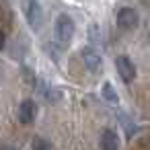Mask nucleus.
Masks as SVG:
<instances>
[{
  "label": "nucleus",
  "instance_id": "nucleus-3",
  "mask_svg": "<svg viewBox=\"0 0 150 150\" xmlns=\"http://www.w3.org/2000/svg\"><path fill=\"white\" fill-rule=\"evenodd\" d=\"M115 23H117L119 29H123V31H132V29L138 27L140 19H138V13H136L134 8L123 6V8H119L117 15H115Z\"/></svg>",
  "mask_w": 150,
  "mask_h": 150
},
{
  "label": "nucleus",
  "instance_id": "nucleus-12",
  "mask_svg": "<svg viewBox=\"0 0 150 150\" xmlns=\"http://www.w3.org/2000/svg\"><path fill=\"white\" fill-rule=\"evenodd\" d=\"M0 150H17V148L11 146V144H2V146H0Z\"/></svg>",
  "mask_w": 150,
  "mask_h": 150
},
{
  "label": "nucleus",
  "instance_id": "nucleus-8",
  "mask_svg": "<svg viewBox=\"0 0 150 150\" xmlns=\"http://www.w3.org/2000/svg\"><path fill=\"white\" fill-rule=\"evenodd\" d=\"M101 95H103V99H105L109 105H117V103H119V95H117V91L113 88L111 82H105V84H103Z\"/></svg>",
  "mask_w": 150,
  "mask_h": 150
},
{
  "label": "nucleus",
  "instance_id": "nucleus-5",
  "mask_svg": "<svg viewBox=\"0 0 150 150\" xmlns=\"http://www.w3.org/2000/svg\"><path fill=\"white\" fill-rule=\"evenodd\" d=\"M80 58H82L84 66H86L91 72H101V70H103V60H101V56H99L93 47H82V50H80Z\"/></svg>",
  "mask_w": 150,
  "mask_h": 150
},
{
  "label": "nucleus",
  "instance_id": "nucleus-11",
  "mask_svg": "<svg viewBox=\"0 0 150 150\" xmlns=\"http://www.w3.org/2000/svg\"><path fill=\"white\" fill-rule=\"evenodd\" d=\"M4 43H6V35H4V31H0V52L4 50Z\"/></svg>",
  "mask_w": 150,
  "mask_h": 150
},
{
  "label": "nucleus",
  "instance_id": "nucleus-7",
  "mask_svg": "<svg viewBox=\"0 0 150 150\" xmlns=\"http://www.w3.org/2000/svg\"><path fill=\"white\" fill-rule=\"evenodd\" d=\"M101 150H119V136L113 129H103L101 134Z\"/></svg>",
  "mask_w": 150,
  "mask_h": 150
},
{
  "label": "nucleus",
  "instance_id": "nucleus-6",
  "mask_svg": "<svg viewBox=\"0 0 150 150\" xmlns=\"http://www.w3.org/2000/svg\"><path fill=\"white\" fill-rule=\"evenodd\" d=\"M35 115H37V105L31 99H25L21 103V107H19V121L25 123V125H29V123L35 121Z\"/></svg>",
  "mask_w": 150,
  "mask_h": 150
},
{
  "label": "nucleus",
  "instance_id": "nucleus-2",
  "mask_svg": "<svg viewBox=\"0 0 150 150\" xmlns=\"http://www.w3.org/2000/svg\"><path fill=\"white\" fill-rule=\"evenodd\" d=\"M23 15L27 19V25L33 29V31H39L43 27V11L39 6L37 0H23Z\"/></svg>",
  "mask_w": 150,
  "mask_h": 150
},
{
  "label": "nucleus",
  "instance_id": "nucleus-4",
  "mask_svg": "<svg viewBox=\"0 0 150 150\" xmlns=\"http://www.w3.org/2000/svg\"><path fill=\"white\" fill-rule=\"evenodd\" d=\"M115 70H117L119 78L125 84H129V82L136 80V66H134V62L127 56H117L115 58Z\"/></svg>",
  "mask_w": 150,
  "mask_h": 150
},
{
  "label": "nucleus",
  "instance_id": "nucleus-1",
  "mask_svg": "<svg viewBox=\"0 0 150 150\" xmlns=\"http://www.w3.org/2000/svg\"><path fill=\"white\" fill-rule=\"evenodd\" d=\"M54 31H56V39L62 43V45H68L74 37V31H76V25L72 21V17L68 15H60L56 19V25H54Z\"/></svg>",
  "mask_w": 150,
  "mask_h": 150
},
{
  "label": "nucleus",
  "instance_id": "nucleus-10",
  "mask_svg": "<svg viewBox=\"0 0 150 150\" xmlns=\"http://www.w3.org/2000/svg\"><path fill=\"white\" fill-rule=\"evenodd\" d=\"M119 119H121V125L125 127V134H127V138H132L136 132H138V127H136V123H132L127 117H125V113H119Z\"/></svg>",
  "mask_w": 150,
  "mask_h": 150
},
{
  "label": "nucleus",
  "instance_id": "nucleus-9",
  "mask_svg": "<svg viewBox=\"0 0 150 150\" xmlns=\"http://www.w3.org/2000/svg\"><path fill=\"white\" fill-rule=\"evenodd\" d=\"M31 148H33V150H54V146H52L47 140L39 138V136H35V138L31 140Z\"/></svg>",
  "mask_w": 150,
  "mask_h": 150
}]
</instances>
